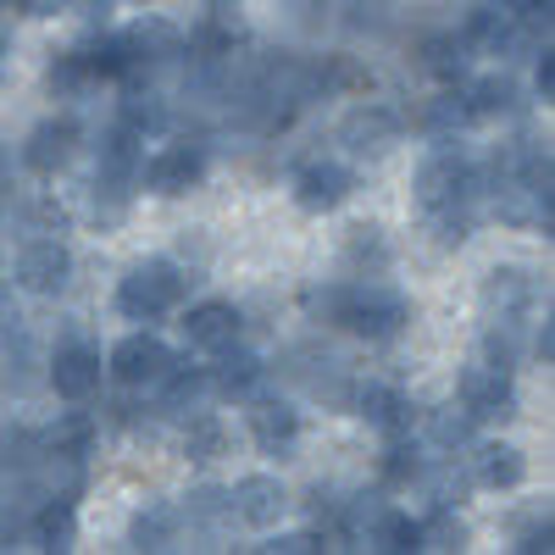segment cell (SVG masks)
Here are the masks:
<instances>
[{"instance_id": "obj_1", "label": "cell", "mask_w": 555, "mask_h": 555, "mask_svg": "<svg viewBox=\"0 0 555 555\" xmlns=\"http://www.w3.org/2000/svg\"><path fill=\"white\" fill-rule=\"evenodd\" d=\"M183 289H190V278H183L178 261L145 256V261H133V267L122 272V284H117V311H122L128 322H156V317H167V311L183 300Z\"/></svg>"}, {"instance_id": "obj_2", "label": "cell", "mask_w": 555, "mask_h": 555, "mask_svg": "<svg viewBox=\"0 0 555 555\" xmlns=\"http://www.w3.org/2000/svg\"><path fill=\"white\" fill-rule=\"evenodd\" d=\"M416 206L423 211H439L450 201H473L483 190V178H478V162L455 145V139H439V145L423 156V167H416Z\"/></svg>"}, {"instance_id": "obj_3", "label": "cell", "mask_w": 555, "mask_h": 555, "mask_svg": "<svg viewBox=\"0 0 555 555\" xmlns=\"http://www.w3.org/2000/svg\"><path fill=\"white\" fill-rule=\"evenodd\" d=\"M405 322H411V306H405L400 289H389V284H345V306H339L334 328L384 345L405 328Z\"/></svg>"}, {"instance_id": "obj_4", "label": "cell", "mask_w": 555, "mask_h": 555, "mask_svg": "<svg viewBox=\"0 0 555 555\" xmlns=\"http://www.w3.org/2000/svg\"><path fill=\"white\" fill-rule=\"evenodd\" d=\"M455 405L473 416V423H512L517 416V389H512V373H500L489 361H473L455 384Z\"/></svg>"}, {"instance_id": "obj_5", "label": "cell", "mask_w": 555, "mask_h": 555, "mask_svg": "<svg viewBox=\"0 0 555 555\" xmlns=\"http://www.w3.org/2000/svg\"><path fill=\"white\" fill-rule=\"evenodd\" d=\"M201 178H206V145H195V139H178V145H162V151H156L145 167H139V183H145L151 195H162V201L190 195Z\"/></svg>"}, {"instance_id": "obj_6", "label": "cell", "mask_w": 555, "mask_h": 555, "mask_svg": "<svg viewBox=\"0 0 555 555\" xmlns=\"http://www.w3.org/2000/svg\"><path fill=\"white\" fill-rule=\"evenodd\" d=\"M17 289L23 295H39V300H51L67 289V278H73V250L56 240V234H39L17 250Z\"/></svg>"}, {"instance_id": "obj_7", "label": "cell", "mask_w": 555, "mask_h": 555, "mask_svg": "<svg viewBox=\"0 0 555 555\" xmlns=\"http://www.w3.org/2000/svg\"><path fill=\"white\" fill-rule=\"evenodd\" d=\"M172 361H178V356H172L156 334H128V339H117V345H112L106 373H112L122 389H156V384H162V373H167Z\"/></svg>"}, {"instance_id": "obj_8", "label": "cell", "mask_w": 555, "mask_h": 555, "mask_svg": "<svg viewBox=\"0 0 555 555\" xmlns=\"http://www.w3.org/2000/svg\"><path fill=\"white\" fill-rule=\"evenodd\" d=\"M350 190H356V172H350L345 162H311V167L295 172V206H300L306 217L339 211V206L350 201Z\"/></svg>"}, {"instance_id": "obj_9", "label": "cell", "mask_w": 555, "mask_h": 555, "mask_svg": "<svg viewBox=\"0 0 555 555\" xmlns=\"http://www.w3.org/2000/svg\"><path fill=\"white\" fill-rule=\"evenodd\" d=\"M228 494H234V517L245 528H256V533H272L278 522H284V512H289V489L278 483V478H267V473L240 478Z\"/></svg>"}, {"instance_id": "obj_10", "label": "cell", "mask_w": 555, "mask_h": 555, "mask_svg": "<svg viewBox=\"0 0 555 555\" xmlns=\"http://www.w3.org/2000/svg\"><path fill=\"white\" fill-rule=\"evenodd\" d=\"M339 145H345L350 156H384L389 145H400V117H395L389 106H378V101H366V106L345 112Z\"/></svg>"}, {"instance_id": "obj_11", "label": "cell", "mask_w": 555, "mask_h": 555, "mask_svg": "<svg viewBox=\"0 0 555 555\" xmlns=\"http://www.w3.org/2000/svg\"><path fill=\"white\" fill-rule=\"evenodd\" d=\"M494 217L505 222V228H522V234H550V222H555V195H539V190H528L522 178H500L494 183Z\"/></svg>"}, {"instance_id": "obj_12", "label": "cell", "mask_w": 555, "mask_h": 555, "mask_svg": "<svg viewBox=\"0 0 555 555\" xmlns=\"http://www.w3.org/2000/svg\"><path fill=\"white\" fill-rule=\"evenodd\" d=\"M73 151H78V128H73L67 117H44V122H34L28 139H23V167L39 172V178H56V172L73 162Z\"/></svg>"}, {"instance_id": "obj_13", "label": "cell", "mask_w": 555, "mask_h": 555, "mask_svg": "<svg viewBox=\"0 0 555 555\" xmlns=\"http://www.w3.org/2000/svg\"><path fill=\"white\" fill-rule=\"evenodd\" d=\"M240 306L234 300H201V306H190L183 311V339H190L195 350H222V345H234L240 339Z\"/></svg>"}, {"instance_id": "obj_14", "label": "cell", "mask_w": 555, "mask_h": 555, "mask_svg": "<svg viewBox=\"0 0 555 555\" xmlns=\"http://www.w3.org/2000/svg\"><path fill=\"white\" fill-rule=\"evenodd\" d=\"M350 405H356V416L366 428H378V434H405L411 428V400L395 389V384H378V378H366V384H356V395H350Z\"/></svg>"}, {"instance_id": "obj_15", "label": "cell", "mask_w": 555, "mask_h": 555, "mask_svg": "<svg viewBox=\"0 0 555 555\" xmlns=\"http://www.w3.org/2000/svg\"><path fill=\"white\" fill-rule=\"evenodd\" d=\"M28 539L44 555H67L78 544V512H73V494H44L28 517Z\"/></svg>"}, {"instance_id": "obj_16", "label": "cell", "mask_w": 555, "mask_h": 555, "mask_svg": "<svg viewBox=\"0 0 555 555\" xmlns=\"http://www.w3.org/2000/svg\"><path fill=\"white\" fill-rule=\"evenodd\" d=\"M245 428H250V439H256L267 455H289L295 439H300V411H295L289 400H256V405L245 411Z\"/></svg>"}, {"instance_id": "obj_17", "label": "cell", "mask_w": 555, "mask_h": 555, "mask_svg": "<svg viewBox=\"0 0 555 555\" xmlns=\"http://www.w3.org/2000/svg\"><path fill=\"white\" fill-rule=\"evenodd\" d=\"M51 389L62 395V400H89L101 389V356L89 350V345H62L56 356H51Z\"/></svg>"}, {"instance_id": "obj_18", "label": "cell", "mask_w": 555, "mask_h": 555, "mask_svg": "<svg viewBox=\"0 0 555 555\" xmlns=\"http://www.w3.org/2000/svg\"><path fill=\"white\" fill-rule=\"evenodd\" d=\"M461 101H467V117L473 122H494V117H517L522 112V83L512 73H483L461 89Z\"/></svg>"}, {"instance_id": "obj_19", "label": "cell", "mask_w": 555, "mask_h": 555, "mask_svg": "<svg viewBox=\"0 0 555 555\" xmlns=\"http://www.w3.org/2000/svg\"><path fill=\"white\" fill-rule=\"evenodd\" d=\"M533 295H539V284L522 267H494L483 278V311H489V322H517L533 306Z\"/></svg>"}, {"instance_id": "obj_20", "label": "cell", "mask_w": 555, "mask_h": 555, "mask_svg": "<svg viewBox=\"0 0 555 555\" xmlns=\"http://www.w3.org/2000/svg\"><path fill=\"white\" fill-rule=\"evenodd\" d=\"M217 361L206 366V378H211V395H222V400H245L256 384H261V356L256 350H234V345H222V350H211Z\"/></svg>"}, {"instance_id": "obj_21", "label": "cell", "mask_w": 555, "mask_h": 555, "mask_svg": "<svg viewBox=\"0 0 555 555\" xmlns=\"http://www.w3.org/2000/svg\"><path fill=\"white\" fill-rule=\"evenodd\" d=\"M139 167H145V133H133L128 122H117V128L101 139V167H95V178L133 190V183H139Z\"/></svg>"}, {"instance_id": "obj_22", "label": "cell", "mask_w": 555, "mask_h": 555, "mask_svg": "<svg viewBox=\"0 0 555 555\" xmlns=\"http://www.w3.org/2000/svg\"><path fill=\"white\" fill-rule=\"evenodd\" d=\"M122 39H128V56H133V67H139V73H151V67H162V62L183 56V34H178L167 17H139Z\"/></svg>"}, {"instance_id": "obj_23", "label": "cell", "mask_w": 555, "mask_h": 555, "mask_svg": "<svg viewBox=\"0 0 555 555\" xmlns=\"http://www.w3.org/2000/svg\"><path fill=\"white\" fill-rule=\"evenodd\" d=\"M178 533H183V512H178L172 500H145L133 512V522H128V544L133 550H151V555L156 550H172Z\"/></svg>"}, {"instance_id": "obj_24", "label": "cell", "mask_w": 555, "mask_h": 555, "mask_svg": "<svg viewBox=\"0 0 555 555\" xmlns=\"http://www.w3.org/2000/svg\"><path fill=\"white\" fill-rule=\"evenodd\" d=\"M467 478H473V489H517L528 478V461L517 444H478Z\"/></svg>"}, {"instance_id": "obj_25", "label": "cell", "mask_w": 555, "mask_h": 555, "mask_svg": "<svg viewBox=\"0 0 555 555\" xmlns=\"http://www.w3.org/2000/svg\"><path fill=\"white\" fill-rule=\"evenodd\" d=\"M101 439V423L89 411H62L51 428H44V455L51 461H83Z\"/></svg>"}, {"instance_id": "obj_26", "label": "cell", "mask_w": 555, "mask_h": 555, "mask_svg": "<svg viewBox=\"0 0 555 555\" xmlns=\"http://www.w3.org/2000/svg\"><path fill=\"white\" fill-rule=\"evenodd\" d=\"M73 51H78V62L89 67V78H112V83L139 78V67H133V56H128V39H122V34H95V39L73 44Z\"/></svg>"}, {"instance_id": "obj_27", "label": "cell", "mask_w": 555, "mask_h": 555, "mask_svg": "<svg viewBox=\"0 0 555 555\" xmlns=\"http://www.w3.org/2000/svg\"><path fill=\"white\" fill-rule=\"evenodd\" d=\"M178 512H183V522H190L195 533H211V539H217L228 522H234V494L217 489V483H201L190 500L178 505Z\"/></svg>"}, {"instance_id": "obj_28", "label": "cell", "mask_w": 555, "mask_h": 555, "mask_svg": "<svg viewBox=\"0 0 555 555\" xmlns=\"http://www.w3.org/2000/svg\"><path fill=\"white\" fill-rule=\"evenodd\" d=\"M423 67L439 78V83H461L473 73V44H467V34H439V39H428L423 44Z\"/></svg>"}, {"instance_id": "obj_29", "label": "cell", "mask_w": 555, "mask_h": 555, "mask_svg": "<svg viewBox=\"0 0 555 555\" xmlns=\"http://www.w3.org/2000/svg\"><path fill=\"white\" fill-rule=\"evenodd\" d=\"M366 544H373V550H389V555L423 550V539H416V522H411L405 512H395V505H378V512L366 517Z\"/></svg>"}, {"instance_id": "obj_30", "label": "cell", "mask_w": 555, "mask_h": 555, "mask_svg": "<svg viewBox=\"0 0 555 555\" xmlns=\"http://www.w3.org/2000/svg\"><path fill=\"white\" fill-rule=\"evenodd\" d=\"M228 428H222V416H211V411H195L190 416V428H183V455L190 461H217V455H228Z\"/></svg>"}, {"instance_id": "obj_31", "label": "cell", "mask_w": 555, "mask_h": 555, "mask_svg": "<svg viewBox=\"0 0 555 555\" xmlns=\"http://www.w3.org/2000/svg\"><path fill=\"white\" fill-rule=\"evenodd\" d=\"M416 539H423V550H444V555H455V550H467V522L455 517V505H434V517L428 522H416Z\"/></svg>"}, {"instance_id": "obj_32", "label": "cell", "mask_w": 555, "mask_h": 555, "mask_svg": "<svg viewBox=\"0 0 555 555\" xmlns=\"http://www.w3.org/2000/svg\"><path fill=\"white\" fill-rule=\"evenodd\" d=\"M473 228H478L473 201H450V206L434 211V245H439V250H461V245L473 240Z\"/></svg>"}, {"instance_id": "obj_33", "label": "cell", "mask_w": 555, "mask_h": 555, "mask_svg": "<svg viewBox=\"0 0 555 555\" xmlns=\"http://www.w3.org/2000/svg\"><path fill=\"white\" fill-rule=\"evenodd\" d=\"M428 439L439 444V450H467L473 439H478V423H473V416L467 411H461V405H444V411H434L428 416Z\"/></svg>"}, {"instance_id": "obj_34", "label": "cell", "mask_w": 555, "mask_h": 555, "mask_svg": "<svg viewBox=\"0 0 555 555\" xmlns=\"http://www.w3.org/2000/svg\"><path fill=\"white\" fill-rule=\"evenodd\" d=\"M416 483L428 489V500H434V505H461V500H467V489H473V478L461 473L455 461H439V467H423V473H416Z\"/></svg>"}, {"instance_id": "obj_35", "label": "cell", "mask_w": 555, "mask_h": 555, "mask_svg": "<svg viewBox=\"0 0 555 555\" xmlns=\"http://www.w3.org/2000/svg\"><path fill=\"white\" fill-rule=\"evenodd\" d=\"M467 122H473V117H467V101H461V89H444V95H434L428 112H423V128H428L434 139H455Z\"/></svg>"}, {"instance_id": "obj_36", "label": "cell", "mask_w": 555, "mask_h": 555, "mask_svg": "<svg viewBox=\"0 0 555 555\" xmlns=\"http://www.w3.org/2000/svg\"><path fill=\"white\" fill-rule=\"evenodd\" d=\"M423 467H428V461H423V450H416V444H405V439L395 434V444L384 450V483H389V489H411Z\"/></svg>"}, {"instance_id": "obj_37", "label": "cell", "mask_w": 555, "mask_h": 555, "mask_svg": "<svg viewBox=\"0 0 555 555\" xmlns=\"http://www.w3.org/2000/svg\"><path fill=\"white\" fill-rule=\"evenodd\" d=\"M345 256L361 267V261H373V272H384L389 267V245H384V228H373V222H356L350 234H345Z\"/></svg>"}, {"instance_id": "obj_38", "label": "cell", "mask_w": 555, "mask_h": 555, "mask_svg": "<svg viewBox=\"0 0 555 555\" xmlns=\"http://www.w3.org/2000/svg\"><path fill=\"white\" fill-rule=\"evenodd\" d=\"M122 122H128L133 133H162V128H167L162 95H151V89H133V95L122 101Z\"/></svg>"}, {"instance_id": "obj_39", "label": "cell", "mask_w": 555, "mask_h": 555, "mask_svg": "<svg viewBox=\"0 0 555 555\" xmlns=\"http://www.w3.org/2000/svg\"><path fill=\"white\" fill-rule=\"evenodd\" d=\"M44 83H51V95H56V101H73L78 89H83V83H95V78H89V67L78 62V51H62L51 67H44Z\"/></svg>"}, {"instance_id": "obj_40", "label": "cell", "mask_w": 555, "mask_h": 555, "mask_svg": "<svg viewBox=\"0 0 555 555\" xmlns=\"http://www.w3.org/2000/svg\"><path fill=\"white\" fill-rule=\"evenodd\" d=\"M489 366H500V373H517V322H489L483 328V356Z\"/></svg>"}, {"instance_id": "obj_41", "label": "cell", "mask_w": 555, "mask_h": 555, "mask_svg": "<svg viewBox=\"0 0 555 555\" xmlns=\"http://www.w3.org/2000/svg\"><path fill=\"white\" fill-rule=\"evenodd\" d=\"M300 306H306V317H317V322H339L345 284H311V289L300 295Z\"/></svg>"}, {"instance_id": "obj_42", "label": "cell", "mask_w": 555, "mask_h": 555, "mask_svg": "<svg viewBox=\"0 0 555 555\" xmlns=\"http://www.w3.org/2000/svg\"><path fill=\"white\" fill-rule=\"evenodd\" d=\"M550 539H555V528H550V517L539 512V517H533V528H522V533H517V550H522V555H539V550L550 555V550H555Z\"/></svg>"}, {"instance_id": "obj_43", "label": "cell", "mask_w": 555, "mask_h": 555, "mask_svg": "<svg viewBox=\"0 0 555 555\" xmlns=\"http://www.w3.org/2000/svg\"><path fill=\"white\" fill-rule=\"evenodd\" d=\"M533 95L539 101H555V51H550V44L539 51V67H533Z\"/></svg>"}, {"instance_id": "obj_44", "label": "cell", "mask_w": 555, "mask_h": 555, "mask_svg": "<svg viewBox=\"0 0 555 555\" xmlns=\"http://www.w3.org/2000/svg\"><path fill=\"white\" fill-rule=\"evenodd\" d=\"M267 550H272V555H311V550H322V539H317V533H278Z\"/></svg>"}, {"instance_id": "obj_45", "label": "cell", "mask_w": 555, "mask_h": 555, "mask_svg": "<svg viewBox=\"0 0 555 555\" xmlns=\"http://www.w3.org/2000/svg\"><path fill=\"white\" fill-rule=\"evenodd\" d=\"M12 12H23V17H51V12H62L67 0H7Z\"/></svg>"}, {"instance_id": "obj_46", "label": "cell", "mask_w": 555, "mask_h": 555, "mask_svg": "<svg viewBox=\"0 0 555 555\" xmlns=\"http://www.w3.org/2000/svg\"><path fill=\"white\" fill-rule=\"evenodd\" d=\"M17 334H23V317H17V306H12V300H0V339L12 345Z\"/></svg>"}, {"instance_id": "obj_47", "label": "cell", "mask_w": 555, "mask_h": 555, "mask_svg": "<svg viewBox=\"0 0 555 555\" xmlns=\"http://www.w3.org/2000/svg\"><path fill=\"white\" fill-rule=\"evenodd\" d=\"M78 7H112V0H78Z\"/></svg>"}, {"instance_id": "obj_48", "label": "cell", "mask_w": 555, "mask_h": 555, "mask_svg": "<svg viewBox=\"0 0 555 555\" xmlns=\"http://www.w3.org/2000/svg\"><path fill=\"white\" fill-rule=\"evenodd\" d=\"M0 56H7V34H0Z\"/></svg>"}]
</instances>
